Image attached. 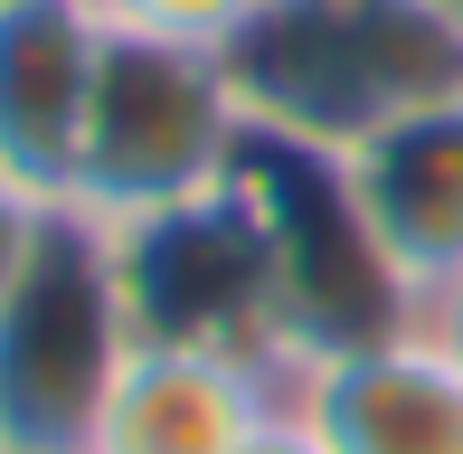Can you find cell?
I'll use <instances>...</instances> for the list:
<instances>
[{"instance_id":"30bf717a","label":"cell","mask_w":463,"mask_h":454,"mask_svg":"<svg viewBox=\"0 0 463 454\" xmlns=\"http://www.w3.org/2000/svg\"><path fill=\"white\" fill-rule=\"evenodd\" d=\"M256 0H104L114 29H152V38H199V48H227L246 29Z\"/></svg>"},{"instance_id":"52a82bcc","label":"cell","mask_w":463,"mask_h":454,"mask_svg":"<svg viewBox=\"0 0 463 454\" xmlns=\"http://www.w3.org/2000/svg\"><path fill=\"white\" fill-rule=\"evenodd\" d=\"M341 180L369 246L416 303L463 284V86L378 123L360 152H341Z\"/></svg>"},{"instance_id":"5b68a950","label":"cell","mask_w":463,"mask_h":454,"mask_svg":"<svg viewBox=\"0 0 463 454\" xmlns=\"http://www.w3.org/2000/svg\"><path fill=\"white\" fill-rule=\"evenodd\" d=\"M114 265H123V303H133L142 341H189V350H237L293 379V341H284V294H275V246H265L256 209H246L237 171L208 199L123 218L114 227Z\"/></svg>"},{"instance_id":"4fadbf2b","label":"cell","mask_w":463,"mask_h":454,"mask_svg":"<svg viewBox=\"0 0 463 454\" xmlns=\"http://www.w3.org/2000/svg\"><path fill=\"white\" fill-rule=\"evenodd\" d=\"M416 322H426V332H435V341H445L454 360H463V284H445V294H426V303H416Z\"/></svg>"},{"instance_id":"9c48e42d","label":"cell","mask_w":463,"mask_h":454,"mask_svg":"<svg viewBox=\"0 0 463 454\" xmlns=\"http://www.w3.org/2000/svg\"><path fill=\"white\" fill-rule=\"evenodd\" d=\"M293 398L284 369L189 341H133L114 398H104L95 454H237Z\"/></svg>"},{"instance_id":"7a4b0ae2","label":"cell","mask_w":463,"mask_h":454,"mask_svg":"<svg viewBox=\"0 0 463 454\" xmlns=\"http://www.w3.org/2000/svg\"><path fill=\"white\" fill-rule=\"evenodd\" d=\"M114 227L86 209H48L19 294L0 303V454H95L104 398L133 360Z\"/></svg>"},{"instance_id":"5bb4252c","label":"cell","mask_w":463,"mask_h":454,"mask_svg":"<svg viewBox=\"0 0 463 454\" xmlns=\"http://www.w3.org/2000/svg\"><path fill=\"white\" fill-rule=\"evenodd\" d=\"M435 10H454V19H463V0H435Z\"/></svg>"},{"instance_id":"277c9868","label":"cell","mask_w":463,"mask_h":454,"mask_svg":"<svg viewBox=\"0 0 463 454\" xmlns=\"http://www.w3.org/2000/svg\"><path fill=\"white\" fill-rule=\"evenodd\" d=\"M237 190H246V209H256L265 246H275L293 369L322 360V350H350V341H378V332H407L416 322V294L369 246V227L350 209V180H341L331 152H303V142H275V133L246 123Z\"/></svg>"},{"instance_id":"7c38bea8","label":"cell","mask_w":463,"mask_h":454,"mask_svg":"<svg viewBox=\"0 0 463 454\" xmlns=\"http://www.w3.org/2000/svg\"><path fill=\"white\" fill-rule=\"evenodd\" d=\"M237 454H331V445L312 436V417H303V407L284 398V407H275V417H265V426H256V436H246Z\"/></svg>"},{"instance_id":"3957f363","label":"cell","mask_w":463,"mask_h":454,"mask_svg":"<svg viewBox=\"0 0 463 454\" xmlns=\"http://www.w3.org/2000/svg\"><path fill=\"white\" fill-rule=\"evenodd\" d=\"M246 152V105L227 48L199 38H152V29H114L95 67V114H86V161H76V199L104 227L208 199Z\"/></svg>"},{"instance_id":"8fae6325","label":"cell","mask_w":463,"mask_h":454,"mask_svg":"<svg viewBox=\"0 0 463 454\" xmlns=\"http://www.w3.org/2000/svg\"><path fill=\"white\" fill-rule=\"evenodd\" d=\"M38 237H48V199H29L19 180H0V303L19 294V275H29Z\"/></svg>"},{"instance_id":"ba28073f","label":"cell","mask_w":463,"mask_h":454,"mask_svg":"<svg viewBox=\"0 0 463 454\" xmlns=\"http://www.w3.org/2000/svg\"><path fill=\"white\" fill-rule=\"evenodd\" d=\"M293 407L331 454H463V360L426 322L303 360Z\"/></svg>"},{"instance_id":"8992f818","label":"cell","mask_w":463,"mask_h":454,"mask_svg":"<svg viewBox=\"0 0 463 454\" xmlns=\"http://www.w3.org/2000/svg\"><path fill=\"white\" fill-rule=\"evenodd\" d=\"M104 38V0H0V180L48 209L76 199Z\"/></svg>"},{"instance_id":"6da1fadb","label":"cell","mask_w":463,"mask_h":454,"mask_svg":"<svg viewBox=\"0 0 463 454\" xmlns=\"http://www.w3.org/2000/svg\"><path fill=\"white\" fill-rule=\"evenodd\" d=\"M227 76L256 133L341 161L463 86V19L435 0H256L227 38Z\"/></svg>"}]
</instances>
